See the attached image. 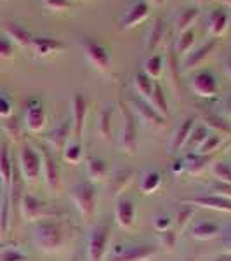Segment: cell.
I'll return each mask as SVG.
<instances>
[{"instance_id":"1","label":"cell","mask_w":231,"mask_h":261,"mask_svg":"<svg viewBox=\"0 0 231 261\" xmlns=\"http://www.w3.org/2000/svg\"><path fill=\"white\" fill-rule=\"evenodd\" d=\"M68 228L57 218L37 221L33 226V242L45 254H56L68 242Z\"/></svg>"},{"instance_id":"2","label":"cell","mask_w":231,"mask_h":261,"mask_svg":"<svg viewBox=\"0 0 231 261\" xmlns=\"http://www.w3.org/2000/svg\"><path fill=\"white\" fill-rule=\"evenodd\" d=\"M70 199L83 221H91L98 205V190L91 181H80L70 188Z\"/></svg>"},{"instance_id":"3","label":"cell","mask_w":231,"mask_h":261,"mask_svg":"<svg viewBox=\"0 0 231 261\" xmlns=\"http://www.w3.org/2000/svg\"><path fill=\"white\" fill-rule=\"evenodd\" d=\"M122 112V127L119 130V150L125 155L137 153V127L134 113L127 103H120Z\"/></svg>"},{"instance_id":"4","label":"cell","mask_w":231,"mask_h":261,"mask_svg":"<svg viewBox=\"0 0 231 261\" xmlns=\"http://www.w3.org/2000/svg\"><path fill=\"white\" fill-rule=\"evenodd\" d=\"M82 53L85 56L87 63L96 71L103 75H111V54L106 45L99 44L94 39H83L82 40Z\"/></svg>"},{"instance_id":"5","label":"cell","mask_w":231,"mask_h":261,"mask_svg":"<svg viewBox=\"0 0 231 261\" xmlns=\"http://www.w3.org/2000/svg\"><path fill=\"white\" fill-rule=\"evenodd\" d=\"M19 172L26 183H35L42 174V155L39 148H33L30 143H23L19 148Z\"/></svg>"},{"instance_id":"6","label":"cell","mask_w":231,"mask_h":261,"mask_svg":"<svg viewBox=\"0 0 231 261\" xmlns=\"http://www.w3.org/2000/svg\"><path fill=\"white\" fill-rule=\"evenodd\" d=\"M19 213L23 216V220L28 223H37L60 216V211H56L54 207H50V205L42 202L40 199H37V197H33L32 193H23V199H21L19 204Z\"/></svg>"},{"instance_id":"7","label":"cell","mask_w":231,"mask_h":261,"mask_svg":"<svg viewBox=\"0 0 231 261\" xmlns=\"http://www.w3.org/2000/svg\"><path fill=\"white\" fill-rule=\"evenodd\" d=\"M111 239V226L110 225H96L91 230L87 239V258L89 261H103L106 256L108 246Z\"/></svg>"},{"instance_id":"8","label":"cell","mask_w":231,"mask_h":261,"mask_svg":"<svg viewBox=\"0 0 231 261\" xmlns=\"http://www.w3.org/2000/svg\"><path fill=\"white\" fill-rule=\"evenodd\" d=\"M150 11H151V7L145 2V0H134V2H131L124 11H122L117 30L127 32V30L136 28L137 24H141L142 21L148 19Z\"/></svg>"},{"instance_id":"9","label":"cell","mask_w":231,"mask_h":261,"mask_svg":"<svg viewBox=\"0 0 231 261\" xmlns=\"http://www.w3.org/2000/svg\"><path fill=\"white\" fill-rule=\"evenodd\" d=\"M127 105L132 110L134 115H136L146 127H151V129L165 127L167 119H163V117L158 115V113L150 107V103H146V101H142L139 98H131Z\"/></svg>"},{"instance_id":"10","label":"cell","mask_w":231,"mask_h":261,"mask_svg":"<svg viewBox=\"0 0 231 261\" xmlns=\"http://www.w3.org/2000/svg\"><path fill=\"white\" fill-rule=\"evenodd\" d=\"M39 151L42 155V174L45 178V183L50 188V192L57 193L61 188V172H60V166H57L54 155L50 153L49 148L45 146H39Z\"/></svg>"},{"instance_id":"11","label":"cell","mask_w":231,"mask_h":261,"mask_svg":"<svg viewBox=\"0 0 231 261\" xmlns=\"http://www.w3.org/2000/svg\"><path fill=\"white\" fill-rule=\"evenodd\" d=\"M190 86H191V91L195 92L198 98H204V99L214 98V96H217V92H219V86H217L216 77H214V73L209 70L196 71L191 77Z\"/></svg>"},{"instance_id":"12","label":"cell","mask_w":231,"mask_h":261,"mask_svg":"<svg viewBox=\"0 0 231 261\" xmlns=\"http://www.w3.org/2000/svg\"><path fill=\"white\" fill-rule=\"evenodd\" d=\"M87 113H89V101H87V98L82 92L73 94V98H71V122H73V134L77 141L82 140Z\"/></svg>"},{"instance_id":"13","label":"cell","mask_w":231,"mask_h":261,"mask_svg":"<svg viewBox=\"0 0 231 261\" xmlns=\"http://www.w3.org/2000/svg\"><path fill=\"white\" fill-rule=\"evenodd\" d=\"M179 202H181L183 205H191V207H201V209H209V211L231 214V200L222 199V197H217V195H212V193L190 197V199H181Z\"/></svg>"},{"instance_id":"14","label":"cell","mask_w":231,"mask_h":261,"mask_svg":"<svg viewBox=\"0 0 231 261\" xmlns=\"http://www.w3.org/2000/svg\"><path fill=\"white\" fill-rule=\"evenodd\" d=\"M229 146H231V141L226 143V145L222 146L221 150L214 151V153H209V155L188 153V157L184 159V164H186V172H188V174H191V176L201 174V172L207 171L209 167H211L212 164L217 161V157H219L221 153H224V150L229 148Z\"/></svg>"},{"instance_id":"15","label":"cell","mask_w":231,"mask_h":261,"mask_svg":"<svg viewBox=\"0 0 231 261\" xmlns=\"http://www.w3.org/2000/svg\"><path fill=\"white\" fill-rule=\"evenodd\" d=\"M217 44H219V39H211L209 42H205V44L198 45L196 49H191L190 53L183 58V71H191V70L198 68L201 63L211 56L212 50L217 47Z\"/></svg>"},{"instance_id":"16","label":"cell","mask_w":231,"mask_h":261,"mask_svg":"<svg viewBox=\"0 0 231 261\" xmlns=\"http://www.w3.org/2000/svg\"><path fill=\"white\" fill-rule=\"evenodd\" d=\"M160 252V247L150 246V244H139V246H131L120 249L119 254L111 261H150Z\"/></svg>"},{"instance_id":"17","label":"cell","mask_w":231,"mask_h":261,"mask_svg":"<svg viewBox=\"0 0 231 261\" xmlns=\"http://www.w3.org/2000/svg\"><path fill=\"white\" fill-rule=\"evenodd\" d=\"M47 124V113L39 99H30L24 112V125L30 133H40Z\"/></svg>"},{"instance_id":"18","label":"cell","mask_w":231,"mask_h":261,"mask_svg":"<svg viewBox=\"0 0 231 261\" xmlns=\"http://www.w3.org/2000/svg\"><path fill=\"white\" fill-rule=\"evenodd\" d=\"M115 221L120 228L131 230L136 223V205L127 197H119L115 202Z\"/></svg>"},{"instance_id":"19","label":"cell","mask_w":231,"mask_h":261,"mask_svg":"<svg viewBox=\"0 0 231 261\" xmlns=\"http://www.w3.org/2000/svg\"><path fill=\"white\" fill-rule=\"evenodd\" d=\"M32 53L39 58H49L61 54L66 49V45L57 39H50V37H33L30 47Z\"/></svg>"},{"instance_id":"20","label":"cell","mask_w":231,"mask_h":261,"mask_svg":"<svg viewBox=\"0 0 231 261\" xmlns=\"http://www.w3.org/2000/svg\"><path fill=\"white\" fill-rule=\"evenodd\" d=\"M196 125V115H191V117H186L181 124L176 127L174 134H172L170 141H169V153H178L184 148L186 145L188 138H190L191 130L195 129Z\"/></svg>"},{"instance_id":"21","label":"cell","mask_w":231,"mask_h":261,"mask_svg":"<svg viewBox=\"0 0 231 261\" xmlns=\"http://www.w3.org/2000/svg\"><path fill=\"white\" fill-rule=\"evenodd\" d=\"M71 133H73V122L65 120V122H61L57 127H54L50 130L47 136H45V140H47L50 148L56 151V153H60V151L65 150V146L70 143Z\"/></svg>"},{"instance_id":"22","label":"cell","mask_w":231,"mask_h":261,"mask_svg":"<svg viewBox=\"0 0 231 261\" xmlns=\"http://www.w3.org/2000/svg\"><path fill=\"white\" fill-rule=\"evenodd\" d=\"M229 27V14L224 7H217L207 16V33L212 39H221Z\"/></svg>"},{"instance_id":"23","label":"cell","mask_w":231,"mask_h":261,"mask_svg":"<svg viewBox=\"0 0 231 261\" xmlns=\"http://www.w3.org/2000/svg\"><path fill=\"white\" fill-rule=\"evenodd\" d=\"M2 30L6 33L7 39H9L14 45H19V47H30L33 35L23 27V24L14 23V21H4Z\"/></svg>"},{"instance_id":"24","label":"cell","mask_w":231,"mask_h":261,"mask_svg":"<svg viewBox=\"0 0 231 261\" xmlns=\"http://www.w3.org/2000/svg\"><path fill=\"white\" fill-rule=\"evenodd\" d=\"M165 33H167V23L165 19L162 18H155L153 23L148 27L146 30V44L145 47L150 50V53H155L158 47L162 45L163 39H165Z\"/></svg>"},{"instance_id":"25","label":"cell","mask_w":231,"mask_h":261,"mask_svg":"<svg viewBox=\"0 0 231 261\" xmlns=\"http://www.w3.org/2000/svg\"><path fill=\"white\" fill-rule=\"evenodd\" d=\"M85 172L91 183H104L110 178V166L101 157H89L85 161Z\"/></svg>"},{"instance_id":"26","label":"cell","mask_w":231,"mask_h":261,"mask_svg":"<svg viewBox=\"0 0 231 261\" xmlns=\"http://www.w3.org/2000/svg\"><path fill=\"white\" fill-rule=\"evenodd\" d=\"M200 18V11L198 7H183L176 12L174 16V30L178 35L191 30V27L196 23V19Z\"/></svg>"},{"instance_id":"27","label":"cell","mask_w":231,"mask_h":261,"mask_svg":"<svg viewBox=\"0 0 231 261\" xmlns=\"http://www.w3.org/2000/svg\"><path fill=\"white\" fill-rule=\"evenodd\" d=\"M200 115H201V120H204V125L207 129L214 130V134H219V136H222V138L231 136V127L228 125V122L222 120L221 115L214 113L212 110H209V108L201 110Z\"/></svg>"},{"instance_id":"28","label":"cell","mask_w":231,"mask_h":261,"mask_svg":"<svg viewBox=\"0 0 231 261\" xmlns=\"http://www.w3.org/2000/svg\"><path fill=\"white\" fill-rule=\"evenodd\" d=\"M132 178H134V172L131 169H120L110 174V178H108V188H110L111 195L119 199L122 193L125 192V188L131 185Z\"/></svg>"},{"instance_id":"29","label":"cell","mask_w":231,"mask_h":261,"mask_svg":"<svg viewBox=\"0 0 231 261\" xmlns=\"http://www.w3.org/2000/svg\"><path fill=\"white\" fill-rule=\"evenodd\" d=\"M115 107L113 105H106L98 115V124H96V130H98L99 138L104 141H111V120Z\"/></svg>"},{"instance_id":"30","label":"cell","mask_w":231,"mask_h":261,"mask_svg":"<svg viewBox=\"0 0 231 261\" xmlns=\"http://www.w3.org/2000/svg\"><path fill=\"white\" fill-rule=\"evenodd\" d=\"M162 187V174L157 169L145 171L139 178V192L142 195H153Z\"/></svg>"},{"instance_id":"31","label":"cell","mask_w":231,"mask_h":261,"mask_svg":"<svg viewBox=\"0 0 231 261\" xmlns=\"http://www.w3.org/2000/svg\"><path fill=\"white\" fill-rule=\"evenodd\" d=\"M132 87H134V91H136L137 98L148 103L150 98H151V94H153L155 84L148 77V75H145L142 71H139V73H136L132 77Z\"/></svg>"},{"instance_id":"32","label":"cell","mask_w":231,"mask_h":261,"mask_svg":"<svg viewBox=\"0 0 231 261\" xmlns=\"http://www.w3.org/2000/svg\"><path fill=\"white\" fill-rule=\"evenodd\" d=\"M163 68H165V63H163V56L162 54H151V56L146 58L142 61V73L148 75L151 81H158L163 73Z\"/></svg>"},{"instance_id":"33","label":"cell","mask_w":231,"mask_h":261,"mask_svg":"<svg viewBox=\"0 0 231 261\" xmlns=\"http://www.w3.org/2000/svg\"><path fill=\"white\" fill-rule=\"evenodd\" d=\"M217 235H221V228L214 223H196L191 228V237L196 241H211V239H216Z\"/></svg>"},{"instance_id":"34","label":"cell","mask_w":231,"mask_h":261,"mask_svg":"<svg viewBox=\"0 0 231 261\" xmlns=\"http://www.w3.org/2000/svg\"><path fill=\"white\" fill-rule=\"evenodd\" d=\"M148 103H150V107L158 113V115L163 117V119H167V117H169V101H167L165 94H163L162 87L158 86V84H155L153 94H151Z\"/></svg>"},{"instance_id":"35","label":"cell","mask_w":231,"mask_h":261,"mask_svg":"<svg viewBox=\"0 0 231 261\" xmlns=\"http://www.w3.org/2000/svg\"><path fill=\"white\" fill-rule=\"evenodd\" d=\"M207 136H209V129L205 127V125H195V129L191 130L190 138H188V141H186V145H184L183 150L188 151V153H190V151L191 153H195Z\"/></svg>"},{"instance_id":"36","label":"cell","mask_w":231,"mask_h":261,"mask_svg":"<svg viewBox=\"0 0 231 261\" xmlns=\"http://www.w3.org/2000/svg\"><path fill=\"white\" fill-rule=\"evenodd\" d=\"M63 159H65L66 164H71V166H77V164L82 162L83 159V148L80 141H70L68 145L65 146V151H63Z\"/></svg>"},{"instance_id":"37","label":"cell","mask_w":231,"mask_h":261,"mask_svg":"<svg viewBox=\"0 0 231 261\" xmlns=\"http://www.w3.org/2000/svg\"><path fill=\"white\" fill-rule=\"evenodd\" d=\"M193 45H195V32L188 30L181 33V35H178V39L174 42V53H178L179 56L184 58L193 49Z\"/></svg>"},{"instance_id":"38","label":"cell","mask_w":231,"mask_h":261,"mask_svg":"<svg viewBox=\"0 0 231 261\" xmlns=\"http://www.w3.org/2000/svg\"><path fill=\"white\" fill-rule=\"evenodd\" d=\"M222 140L224 138L219 136V134H209L207 138H205V141L200 145V148L195 151V153H198V155H209V153H214V151H217V150H221L222 146Z\"/></svg>"},{"instance_id":"39","label":"cell","mask_w":231,"mask_h":261,"mask_svg":"<svg viewBox=\"0 0 231 261\" xmlns=\"http://www.w3.org/2000/svg\"><path fill=\"white\" fill-rule=\"evenodd\" d=\"M0 129L4 130L7 138H11L12 141H19L21 138V125L16 117H9V119L0 122Z\"/></svg>"},{"instance_id":"40","label":"cell","mask_w":231,"mask_h":261,"mask_svg":"<svg viewBox=\"0 0 231 261\" xmlns=\"http://www.w3.org/2000/svg\"><path fill=\"white\" fill-rule=\"evenodd\" d=\"M211 169H212V174H214V178H216V181L231 185V167L228 166V164L216 161L211 166Z\"/></svg>"},{"instance_id":"41","label":"cell","mask_w":231,"mask_h":261,"mask_svg":"<svg viewBox=\"0 0 231 261\" xmlns=\"http://www.w3.org/2000/svg\"><path fill=\"white\" fill-rule=\"evenodd\" d=\"M158 239H160L162 247L172 251L176 247V242H178V230H165V231H158Z\"/></svg>"},{"instance_id":"42","label":"cell","mask_w":231,"mask_h":261,"mask_svg":"<svg viewBox=\"0 0 231 261\" xmlns=\"http://www.w3.org/2000/svg\"><path fill=\"white\" fill-rule=\"evenodd\" d=\"M40 2L42 7L50 12H63V11H68L71 7L70 0H40Z\"/></svg>"},{"instance_id":"43","label":"cell","mask_w":231,"mask_h":261,"mask_svg":"<svg viewBox=\"0 0 231 261\" xmlns=\"http://www.w3.org/2000/svg\"><path fill=\"white\" fill-rule=\"evenodd\" d=\"M0 261H28V256L19 249L7 247V249H0Z\"/></svg>"},{"instance_id":"44","label":"cell","mask_w":231,"mask_h":261,"mask_svg":"<svg viewBox=\"0 0 231 261\" xmlns=\"http://www.w3.org/2000/svg\"><path fill=\"white\" fill-rule=\"evenodd\" d=\"M14 58V44L7 37H0V60H12Z\"/></svg>"},{"instance_id":"45","label":"cell","mask_w":231,"mask_h":261,"mask_svg":"<svg viewBox=\"0 0 231 261\" xmlns=\"http://www.w3.org/2000/svg\"><path fill=\"white\" fill-rule=\"evenodd\" d=\"M211 193H212V195H217V197H222V199L231 200V185L216 181V183L211 185Z\"/></svg>"},{"instance_id":"46","label":"cell","mask_w":231,"mask_h":261,"mask_svg":"<svg viewBox=\"0 0 231 261\" xmlns=\"http://www.w3.org/2000/svg\"><path fill=\"white\" fill-rule=\"evenodd\" d=\"M172 223H174V220H172L169 214H157L153 218V226L157 231H165L172 228Z\"/></svg>"},{"instance_id":"47","label":"cell","mask_w":231,"mask_h":261,"mask_svg":"<svg viewBox=\"0 0 231 261\" xmlns=\"http://www.w3.org/2000/svg\"><path fill=\"white\" fill-rule=\"evenodd\" d=\"M191 214H193L191 205H186V207H183L181 211L178 213V216H176V226H178V230H183L184 226H186V223L191 218Z\"/></svg>"},{"instance_id":"48","label":"cell","mask_w":231,"mask_h":261,"mask_svg":"<svg viewBox=\"0 0 231 261\" xmlns=\"http://www.w3.org/2000/svg\"><path fill=\"white\" fill-rule=\"evenodd\" d=\"M12 117V103L7 96L0 94V120H6Z\"/></svg>"},{"instance_id":"49","label":"cell","mask_w":231,"mask_h":261,"mask_svg":"<svg viewBox=\"0 0 231 261\" xmlns=\"http://www.w3.org/2000/svg\"><path fill=\"white\" fill-rule=\"evenodd\" d=\"M221 246L224 252H231V223L221 230Z\"/></svg>"},{"instance_id":"50","label":"cell","mask_w":231,"mask_h":261,"mask_svg":"<svg viewBox=\"0 0 231 261\" xmlns=\"http://www.w3.org/2000/svg\"><path fill=\"white\" fill-rule=\"evenodd\" d=\"M219 113L222 117H226V119H231V96H226V98L221 99Z\"/></svg>"},{"instance_id":"51","label":"cell","mask_w":231,"mask_h":261,"mask_svg":"<svg viewBox=\"0 0 231 261\" xmlns=\"http://www.w3.org/2000/svg\"><path fill=\"white\" fill-rule=\"evenodd\" d=\"M170 171H172V174L181 176L183 172H186V164H184V161H176V162H172Z\"/></svg>"},{"instance_id":"52","label":"cell","mask_w":231,"mask_h":261,"mask_svg":"<svg viewBox=\"0 0 231 261\" xmlns=\"http://www.w3.org/2000/svg\"><path fill=\"white\" fill-rule=\"evenodd\" d=\"M214 261H231V252H221L214 258Z\"/></svg>"},{"instance_id":"53","label":"cell","mask_w":231,"mask_h":261,"mask_svg":"<svg viewBox=\"0 0 231 261\" xmlns=\"http://www.w3.org/2000/svg\"><path fill=\"white\" fill-rule=\"evenodd\" d=\"M222 70H224L226 77L231 79V58H229V60H226V61H224V65H222Z\"/></svg>"},{"instance_id":"54","label":"cell","mask_w":231,"mask_h":261,"mask_svg":"<svg viewBox=\"0 0 231 261\" xmlns=\"http://www.w3.org/2000/svg\"><path fill=\"white\" fill-rule=\"evenodd\" d=\"M145 2L151 7V6H162V4H165L167 0H145Z\"/></svg>"},{"instance_id":"55","label":"cell","mask_w":231,"mask_h":261,"mask_svg":"<svg viewBox=\"0 0 231 261\" xmlns=\"http://www.w3.org/2000/svg\"><path fill=\"white\" fill-rule=\"evenodd\" d=\"M193 2H195L196 6H204V4H207L209 0H193Z\"/></svg>"},{"instance_id":"56","label":"cell","mask_w":231,"mask_h":261,"mask_svg":"<svg viewBox=\"0 0 231 261\" xmlns=\"http://www.w3.org/2000/svg\"><path fill=\"white\" fill-rule=\"evenodd\" d=\"M219 2L222 4V6H226V7H231V0H219Z\"/></svg>"}]
</instances>
